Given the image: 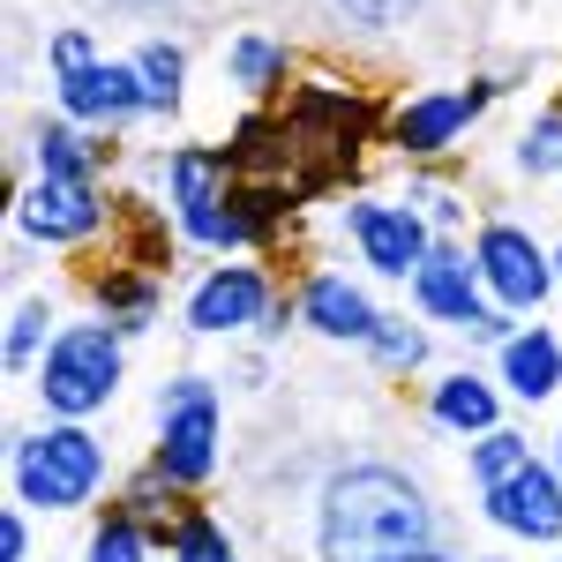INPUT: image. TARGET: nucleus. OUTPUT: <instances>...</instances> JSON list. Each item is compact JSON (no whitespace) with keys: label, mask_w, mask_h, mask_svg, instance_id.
Returning <instances> with one entry per match:
<instances>
[{"label":"nucleus","mask_w":562,"mask_h":562,"mask_svg":"<svg viewBox=\"0 0 562 562\" xmlns=\"http://www.w3.org/2000/svg\"><path fill=\"white\" fill-rule=\"evenodd\" d=\"M15 225L45 248H76L105 225V188L98 180H31L15 203Z\"/></svg>","instance_id":"nucleus-11"},{"label":"nucleus","mask_w":562,"mask_h":562,"mask_svg":"<svg viewBox=\"0 0 562 562\" xmlns=\"http://www.w3.org/2000/svg\"><path fill=\"white\" fill-rule=\"evenodd\" d=\"M555 473H562V428H555Z\"/></svg>","instance_id":"nucleus-31"},{"label":"nucleus","mask_w":562,"mask_h":562,"mask_svg":"<svg viewBox=\"0 0 562 562\" xmlns=\"http://www.w3.org/2000/svg\"><path fill=\"white\" fill-rule=\"evenodd\" d=\"M480 510H487L495 532H510V540H525V548H548V540H562V473L532 458L525 473L480 487Z\"/></svg>","instance_id":"nucleus-9"},{"label":"nucleus","mask_w":562,"mask_h":562,"mask_svg":"<svg viewBox=\"0 0 562 562\" xmlns=\"http://www.w3.org/2000/svg\"><path fill=\"white\" fill-rule=\"evenodd\" d=\"M121 368L128 360H121V330L113 323H60L53 346L38 352V368H31V390H38V405L53 420H90V413L113 405Z\"/></svg>","instance_id":"nucleus-2"},{"label":"nucleus","mask_w":562,"mask_h":562,"mask_svg":"<svg viewBox=\"0 0 562 562\" xmlns=\"http://www.w3.org/2000/svg\"><path fill=\"white\" fill-rule=\"evenodd\" d=\"M225 76H233V83L240 90H278L285 83V45L278 38H262V31H240V38L225 45Z\"/></svg>","instance_id":"nucleus-19"},{"label":"nucleus","mask_w":562,"mask_h":562,"mask_svg":"<svg viewBox=\"0 0 562 562\" xmlns=\"http://www.w3.org/2000/svg\"><path fill=\"white\" fill-rule=\"evenodd\" d=\"M166 203H173V225L195 240V248H217V217H225V195H233V166L225 150H173L166 166Z\"/></svg>","instance_id":"nucleus-10"},{"label":"nucleus","mask_w":562,"mask_h":562,"mask_svg":"<svg viewBox=\"0 0 562 562\" xmlns=\"http://www.w3.org/2000/svg\"><path fill=\"white\" fill-rule=\"evenodd\" d=\"M532 465V450H525V435L510 428H495V435H480L473 442V458H465V473H473V487H495V480H510Z\"/></svg>","instance_id":"nucleus-24"},{"label":"nucleus","mask_w":562,"mask_h":562,"mask_svg":"<svg viewBox=\"0 0 562 562\" xmlns=\"http://www.w3.org/2000/svg\"><path fill=\"white\" fill-rule=\"evenodd\" d=\"M83 562H150V525L128 518V510H105V518L90 525Z\"/></svg>","instance_id":"nucleus-22"},{"label":"nucleus","mask_w":562,"mask_h":562,"mask_svg":"<svg viewBox=\"0 0 562 562\" xmlns=\"http://www.w3.org/2000/svg\"><path fill=\"white\" fill-rule=\"evenodd\" d=\"M315 548L323 562H390L405 548H435V510L420 480L390 465H352L315 503Z\"/></svg>","instance_id":"nucleus-1"},{"label":"nucleus","mask_w":562,"mask_h":562,"mask_svg":"<svg viewBox=\"0 0 562 562\" xmlns=\"http://www.w3.org/2000/svg\"><path fill=\"white\" fill-rule=\"evenodd\" d=\"M90 293H98V323H113L121 338L150 330V323H158V301H166L158 270H105Z\"/></svg>","instance_id":"nucleus-17"},{"label":"nucleus","mask_w":562,"mask_h":562,"mask_svg":"<svg viewBox=\"0 0 562 562\" xmlns=\"http://www.w3.org/2000/svg\"><path fill=\"white\" fill-rule=\"evenodd\" d=\"M262 315H270V278L256 262H217L211 278L188 293V330L195 338H233V330H248Z\"/></svg>","instance_id":"nucleus-12"},{"label":"nucleus","mask_w":562,"mask_h":562,"mask_svg":"<svg viewBox=\"0 0 562 562\" xmlns=\"http://www.w3.org/2000/svg\"><path fill=\"white\" fill-rule=\"evenodd\" d=\"M480 562H495V555H480Z\"/></svg>","instance_id":"nucleus-33"},{"label":"nucleus","mask_w":562,"mask_h":562,"mask_svg":"<svg viewBox=\"0 0 562 562\" xmlns=\"http://www.w3.org/2000/svg\"><path fill=\"white\" fill-rule=\"evenodd\" d=\"M503 352V390L518 397V405H540V397H555L562 390V338L548 330V323H525Z\"/></svg>","instance_id":"nucleus-15"},{"label":"nucleus","mask_w":562,"mask_h":562,"mask_svg":"<svg viewBox=\"0 0 562 562\" xmlns=\"http://www.w3.org/2000/svg\"><path fill=\"white\" fill-rule=\"evenodd\" d=\"M135 76H143V98H150V113H173L180 105V83H188V53L173 38H150L135 53Z\"/></svg>","instance_id":"nucleus-20"},{"label":"nucleus","mask_w":562,"mask_h":562,"mask_svg":"<svg viewBox=\"0 0 562 562\" xmlns=\"http://www.w3.org/2000/svg\"><path fill=\"white\" fill-rule=\"evenodd\" d=\"M15 503L23 510H83L90 495L105 487V442L83 420H53L38 435H15Z\"/></svg>","instance_id":"nucleus-3"},{"label":"nucleus","mask_w":562,"mask_h":562,"mask_svg":"<svg viewBox=\"0 0 562 562\" xmlns=\"http://www.w3.org/2000/svg\"><path fill=\"white\" fill-rule=\"evenodd\" d=\"M45 68H53V98L76 128H128L135 113H150L135 60H105L83 31H53Z\"/></svg>","instance_id":"nucleus-4"},{"label":"nucleus","mask_w":562,"mask_h":562,"mask_svg":"<svg viewBox=\"0 0 562 562\" xmlns=\"http://www.w3.org/2000/svg\"><path fill=\"white\" fill-rule=\"evenodd\" d=\"M31 158H38V180H98V143H90L76 121H45L31 135Z\"/></svg>","instance_id":"nucleus-18"},{"label":"nucleus","mask_w":562,"mask_h":562,"mask_svg":"<svg viewBox=\"0 0 562 562\" xmlns=\"http://www.w3.org/2000/svg\"><path fill=\"white\" fill-rule=\"evenodd\" d=\"M390 562H458V555H442V548H405V555H390Z\"/></svg>","instance_id":"nucleus-29"},{"label":"nucleus","mask_w":562,"mask_h":562,"mask_svg":"<svg viewBox=\"0 0 562 562\" xmlns=\"http://www.w3.org/2000/svg\"><path fill=\"white\" fill-rule=\"evenodd\" d=\"M31 555V525H23V503L0 510V562H23Z\"/></svg>","instance_id":"nucleus-28"},{"label":"nucleus","mask_w":562,"mask_h":562,"mask_svg":"<svg viewBox=\"0 0 562 562\" xmlns=\"http://www.w3.org/2000/svg\"><path fill=\"white\" fill-rule=\"evenodd\" d=\"M346 233L360 240V262L383 270V278H405L435 256V225L413 203H346Z\"/></svg>","instance_id":"nucleus-8"},{"label":"nucleus","mask_w":562,"mask_h":562,"mask_svg":"<svg viewBox=\"0 0 562 562\" xmlns=\"http://www.w3.org/2000/svg\"><path fill=\"white\" fill-rule=\"evenodd\" d=\"M518 173H525V180L562 173V105H548V113H540V121L518 135Z\"/></svg>","instance_id":"nucleus-25"},{"label":"nucleus","mask_w":562,"mask_h":562,"mask_svg":"<svg viewBox=\"0 0 562 562\" xmlns=\"http://www.w3.org/2000/svg\"><path fill=\"white\" fill-rule=\"evenodd\" d=\"M428 420L442 435H495L503 428V397H495V383H480V375H465V368H458V375H442V383L428 390Z\"/></svg>","instance_id":"nucleus-16"},{"label":"nucleus","mask_w":562,"mask_h":562,"mask_svg":"<svg viewBox=\"0 0 562 562\" xmlns=\"http://www.w3.org/2000/svg\"><path fill=\"white\" fill-rule=\"evenodd\" d=\"M45 323H53V301L45 293H23V301L8 307V375H23V368H38V346H53L45 338Z\"/></svg>","instance_id":"nucleus-21"},{"label":"nucleus","mask_w":562,"mask_h":562,"mask_svg":"<svg viewBox=\"0 0 562 562\" xmlns=\"http://www.w3.org/2000/svg\"><path fill=\"white\" fill-rule=\"evenodd\" d=\"M121 8H150V0H121Z\"/></svg>","instance_id":"nucleus-32"},{"label":"nucleus","mask_w":562,"mask_h":562,"mask_svg":"<svg viewBox=\"0 0 562 562\" xmlns=\"http://www.w3.org/2000/svg\"><path fill=\"white\" fill-rule=\"evenodd\" d=\"M173 562H240V548H233V532L211 510H188L173 525Z\"/></svg>","instance_id":"nucleus-23"},{"label":"nucleus","mask_w":562,"mask_h":562,"mask_svg":"<svg viewBox=\"0 0 562 562\" xmlns=\"http://www.w3.org/2000/svg\"><path fill=\"white\" fill-rule=\"evenodd\" d=\"M301 323L315 330V338H338V346H368L375 338V301L352 285V278H338V270H315L301 285Z\"/></svg>","instance_id":"nucleus-14"},{"label":"nucleus","mask_w":562,"mask_h":562,"mask_svg":"<svg viewBox=\"0 0 562 562\" xmlns=\"http://www.w3.org/2000/svg\"><path fill=\"white\" fill-rule=\"evenodd\" d=\"M368 352H375V368H420V360H428V330L405 323V315H383L375 338H368Z\"/></svg>","instance_id":"nucleus-26"},{"label":"nucleus","mask_w":562,"mask_h":562,"mask_svg":"<svg viewBox=\"0 0 562 562\" xmlns=\"http://www.w3.org/2000/svg\"><path fill=\"white\" fill-rule=\"evenodd\" d=\"M338 15H346L352 31H397L405 15H413V0H330Z\"/></svg>","instance_id":"nucleus-27"},{"label":"nucleus","mask_w":562,"mask_h":562,"mask_svg":"<svg viewBox=\"0 0 562 562\" xmlns=\"http://www.w3.org/2000/svg\"><path fill=\"white\" fill-rule=\"evenodd\" d=\"M473 262H480L487 301L510 307V315H525V307H540L548 293H555V256H548L525 225H510V217H487V225H480Z\"/></svg>","instance_id":"nucleus-6"},{"label":"nucleus","mask_w":562,"mask_h":562,"mask_svg":"<svg viewBox=\"0 0 562 562\" xmlns=\"http://www.w3.org/2000/svg\"><path fill=\"white\" fill-rule=\"evenodd\" d=\"M503 83H465V90H420V98H405L397 113L383 121V143L397 158H442V150H458L465 128H473L480 113H487V98Z\"/></svg>","instance_id":"nucleus-7"},{"label":"nucleus","mask_w":562,"mask_h":562,"mask_svg":"<svg viewBox=\"0 0 562 562\" xmlns=\"http://www.w3.org/2000/svg\"><path fill=\"white\" fill-rule=\"evenodd\" d=\"M555 293H562V248H555Z\"/></svg>","instance_id":"nucleus-30"},{"label":"nucleus","mask_w":562,"mask_h":562,"mask_svg":"<svg viewBox=\"0 0 562 562\" xmlns=\"http://www.w3.org/2000/svg\"><path fill=\"white\" fill-rule=\"evenodd\" d=\"M413 301L428 323H450V330H473L487 315V285H480V262L458 248V240H435V256L413 270Z\"/></svg>","instance_id":"nucleus-13"},{"label":"nucleus","mask_w":562,"mask_h":562,"mask_svg":"<svg viewBox=\"0 0 562 562\" xmlns=\"http://www.w3.org/2000/svg\"><path fill=\"white\" fill-rule=\"evenodd\" d=\"M217 435H225V405H217L211 375H173L158 390V442L150 465L173 487H203L217 473Z\"/></svg>","instance_id":"nucleus-5"}]
</instances>
